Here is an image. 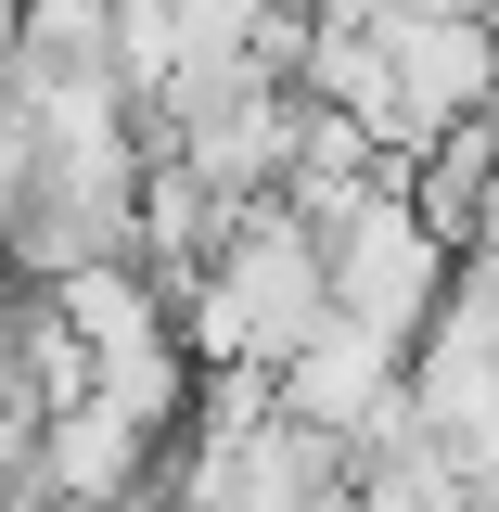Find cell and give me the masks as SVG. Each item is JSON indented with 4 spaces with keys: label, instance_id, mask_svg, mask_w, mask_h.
Returning <instances> with one entry per match:
<instances>
[{
    "label": "cell",
    "instance_id": "obj_2",
    "mask_svg": "<svg viewBox=\"0 0 499 512\" xmlns=\"http://www.w3.org/2000/svg\"><path fill=\"white\" fill-rule=\"evenodd\" d=\"M397 13H487V26H499V0H397Z\"/></svg>",
    "mask_w": 499,
    "mask_h": 512
},
{
    "label": "cell",
    "instance_id": "obj_1",
    "mask_svg": "<svg viewBox=\"0 0 499 512\" xmlns=\"http://www.w3.org/2000/svg\"><path fill=\"white\" fill-rule=\"evenodd\" d=\"M320 320H333V244H320L282 192L244 205L231 244L180 282V346L205 359V372H282Z\"/></svg>",
    "mask_w": 499,
    "mask_h": 512
}]
</instances>
